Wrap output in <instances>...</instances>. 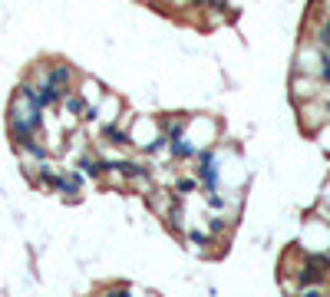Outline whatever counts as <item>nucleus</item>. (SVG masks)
Instances as JSON below:
<instances>
[{"label": "nucleus", "instance_id": "7", "mask_svg": "<svg viewBox=\"0 0 330 297\" xmlns=\"http://www.w3.org/2000/svg\"><path fill=\"white\" fill-rule=\"evenodd\" d=\"M162 132H165L168 142H175V139H182V132H185V122H182V119H165Z\"/></svg>", "mask_w": 330, "mask_h": 297}, {"label": "nucleus", "instance_id": "17", "mask_svg": "<svg viewBox=\"0 0 330 297\" xmlns=\"http://www.w3.org/2000/svg\"><path fill=\"white\" fill-rule=\"evenodd\" d=\"M300 297H324V294H320V291H314V287H307V291L300 294Z\"/></svg>", "mask_w": 330, "mask_h": 297}, {"label": "nucleus", "instance_id": "12", "mask_svg": "<svg viewBox=\"0 0 330 297\" xmlns=\"http://www.w3.org/2000/svg\"><path fill=\"white\" fill-rule=\"evenodd\" d=\"M320 76H324V83H330V53H324V60H320Z\"/></svg>", "mask_w": 330, "mask_h": 297}, {"label": "nucleus", "instance_id": "9", "mask_svg": "<svg viewBox=\"0 0 330 297\" xmlns=\"http://www.w3.org/2000/svg\"><path fill=\"white\" fill-rule=\"evenodd\" d=\"M63 103H66L69 112H86V109H89V106L83 103V96H63Z\"/></svg>", "mask_w": 330, "mask_h": 297}, {"label": "nucleus", "instance_id": "16", "mask_svg": "<svg viewBox=\"0 0 330 297\" xmlns=\"http://www.w3.org/2000/svg\"><path fill=\"white\" fill-rule=\"evenodd\" d=\"M103 297H129V291H106Z\"/></svg>", "mask_w": 330, "mask_h": 297}, {"label": "nucleus", "instance_id": "10", "mask_svg": "<svg viewBox=\"0 0 330 297\" xmlns=\"http://www.w3.org/2000/svg\"><path fill=\"white\" fill-rule=\"evenodd\" d=\"M307 264H314V267H324V271H327V267H330V254H307Z\"/></svg>", "mask_w": 330, "mask_h": 297}, {"label": "nucleus", "instance_id": "14", "mask_svg": "<svg viewBox=\"0 0 330 297\" xmlns=\"http://www.w3.org/2000/svg\"><path fill=\"white\" fill-rule=\"evenodd\" d=\"M208 7H212V10H224V7H228V0H205Z\"/></svg>", "mask_w": 330, "mask_h": 297}, {"label": "nucleus", "instance_id": "3", "mask_svg": "<svg viewBox=\"0 0 330 297\" xmlns=\"http://www.w3.org/2000/svg\"><path fill=\"white\" fill-rule=\"evenodd\" d=\"M37 93H40V103H43V109H46V106H56V103L63 99V89H60V86H53L50 80H43V83H40V89H37Z\"/></svg>", "mask_w": 330, "mask_h": 297}, {"label": "nucleus", "instance_id": "15", "mask_svg": "<svg viewBox=\"0 0 330 297\" xmlns=\"http://www.w3.org/2000/svg\"><path fill=\"white\" fill-rule=\"evenodd\" d=\"M212 231H215V235L224 231V218H212Z\"/></svg>", "mask_w": 330, "mask_h": 297}, {"label": "nucleus", "instance_id": "4", "mask_svg": "<svg viewBox=\"0 0 330 297\" xmlns=\"http://www.w3.org/2000/svg\"><path fill=\"white\" fill-rule=\"evenodd\" d=\"M46 80H50L53 86H60L63 93H66L69 80H73V69H69V66H50V73H46Z\"/></svg>", "mask_w": 330, "mask_h": 297}, {"label": "nucleus", "instance_id": "13", "mask_svg": "<svg viewBox=\"0 0 330 297\" xmlns=\"http://www.w3.org/2000/svg\"><path fill=\"white\" fill-rule=\"evenodd\" d=\"M198 188V182H192V179H182L179 182V192H195Z\"/></svg>", "mask_w": 330, "mask_h": 297}, {"label": "nucleus", "instance_id": "2", "mask_svg": "<svg viewBox=\"0 0 330 297\" xmlns=\"http://www.w3.org/2000/svg\"><path fill=\"white\" fill-rule=\"evenodd\" d=\"M80 168H83V175H89V179H99V175L109 168V162L96 159V155H83V159H80Z\"/></svg>", "mask_w": 330, "mask_h": 297}, {"label": "nucleus", "instance_id": "1", "mask_svg": "<svg viewBox=\"0 0 330 297\" xmlns=\"http://www.w3.org/2000/svg\"><path fill=\"white\" fill-rule=\"evenodd\" d=\"M198 159H201V165H198V179H201V185H205L208 192H215V188H218V168H215V152H201Z\"/></svg>", "mask_w": 330, "mask_h": 297}, {"label": "nucleus", "instance_id": "18", "mask_svg": "<svg viewBox=\"0 0 330 297\" xmlns=\"http://www.w3.org/2000/svg\"><path fill=\"white\" fill-rule=\"evenodd\" d=\"M327 116H330V103H327Z\"/></svg>", "mask_w": 330, "mask_h": 297}, {"label": "nucleus", "instance_id": "11", "mask_svg": "<svg viewBox=\"0 0 330 297\" xmlns=\"http://www.w3.org/2000/svg\"><path fill=\"white\" fill-rule=\"evenodd\" d=\"M188 238H192V244H198V247H208V244H212V238H208L205 231H198V228L188 231Z\"/></svg>", "mask_w": 330, "mask_h": 297}, {"label": "nucleus", "instance_id": "6", "mask_svg": "<svg viewBox=\"0 0 330 297\" xmlns=\"http://www.w3.org/2000/svg\"><path fill=\"white\" fill-rule=\"evenodd\" d=\"M168 148H172V159H192V155H198V148L188 145L185 139H175V142H168Z\"/></svg>", "mask_w": 330, "mask_h": 297}, {"label": "nucleus", "instance_id": "5", "mask_svg": "<svg viewBox=\"0 0 330 297\" xmlns=\"http://www.w3.org/2000/svg\"><path fill=\"white\" fill-rule=\"evenodd\" d=\"M297 281H300L304 287L320 284V281H324V267H314V264H307V261H304V271L297 274Z\"/></svg>", "mask_w": 330, "mask_h": 297}, {"label": "nucleus", "instance_id": "8", "mask_svg": "<svg viewBox=\"0 0 330 297\" xmlns=\"http://www.w3.org/2000/svg\"><path fill=\"white\" fill-rule=\"evenodd\" d=\"M103 136L109 139V145H129V132H122L119 126H106V129H103Z\"/></svg>", "mask_w": 330, "mask_h": 297}]
</instances>
